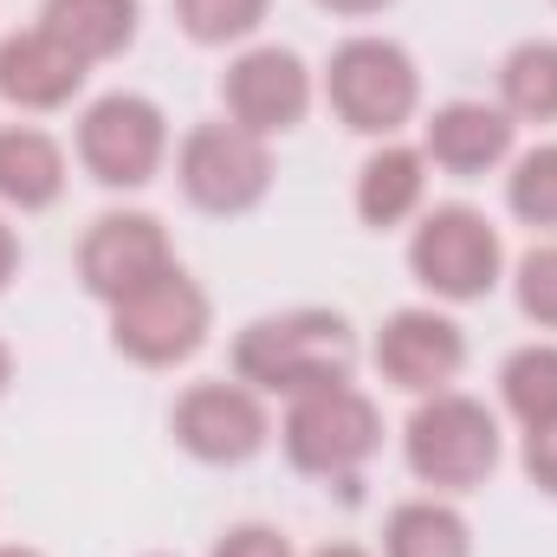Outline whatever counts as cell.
Wrapping results in <instances>:
<instances>
[{
    "mask_svg": "<svg viewBox=\"0 0 557 557\" xmlns=\"http://www.w3.org/2000/svg\"><path fill=\"white\" fill-rule=\"evenodd\" d=\"M357 370V331L331 305H292L267 311L234 337V376L260 396H305L324 383H350Z\"/></svg>",
    "mask_w": 557,
    "mask_h": 557,
    "instance_id": "cell-1",
    "label": "cell"
},
{
    "mask_svg": "<svg viewBox=\"0 0 557 557\" xmlns=\"http://www.w3.org/2000/svg\"><path fill=\"white\" fill-rule=\"evenodd\" d=\"M499 454H506V434L499 416L467 396V389H434L416 396V416L403 421V460L428 493H473L499 473Z\"/></svg>",
    "mask_w": 557,
    "mask_h": 557,
    "instance_id": "cell-2",
    "label": "cell"
},
{
    "mask_svg": "<svg viewBox=\"0 0 557 557\" xmlns=\"http://www.w3.org/2000/svg\"><path fill=\"white\" fill-rule=\"evenodd\" d=\"M324 98L337 111L344 131L357 137H396L421 104V72L409 59L403 39H383V33H350L331 65H324Z\"/></svg>",
    "mask_w": 557,
    "mask_h": 557,
    "instance_id": "cell-3",
    "label": "cell"
},
{
    "mask_svg": "<svg viewBox=\"0 0 557 557\" xmlns=\"http://www.w3.org/2000/svg\"><path fill=\"white\" fill-rule=\"evenodd\" d=\"M285 460L311 480H357L383 447V409L357 383H324L285 403Z\"/></svg>",
    "mask_w": 557,
    "mask_h": 557,
    "instance_id": "cell-4",
    "label": "cell"
},
{
    "mask_svg": "<svg viewBox=\"0 0 557 557\" xmlns=\"http://www.w3.org/2000/svg\"><path fill=\"white\" fill-rule=\"evenodd\" d=\"M409 273L441 305H473V298H486L499 285V273H506V240L467 201L421 208L416 234H409Z\"/></svg>",
    "mask_w": 557,
    "mask_h": 557,
    "instance_id": "cell-5",
    "label": "cell"
},
{
    "mask_svg": "<svg viewBox=\"0 0 557 557\" xmlns=\"http://www.w3.org/2000/svg\"><path fill=\"white\" fill-rule=\"evenodd\" d=\"M208 331H214V298L182 267H169L156 285H143V292L111 305V350L143 363V370L188 363L208 344Z\"/></svg>",
    "mask_w": 557,
    "mask_h": 557,
    "instance_id": "cell-6",
    "label": "cell"
},
{
    "mask_svg": "<svg viewBox=\"0 0 557 557\" xmlns=\"http://www.w3.org/2000/svg\"><path fill=\"white\" fill-rule=\"evenodd\" d=\"M175 182L201 214H253L273 188V143L240 131L234 117H208L175 149Z\"/></svg>",
    "mask_w": 557,
    "mask_h": 557,
    "instance_id": "cell-7",
    "label": "cell"
},
{
    "mask_svg": "<svg viewBox=\"0 0 557 557\" xmlns=\"http://www.w3.org/2000/svg\"><path fill=\"white\" fill-rule=\"evenodd\" d=\"M78 162L104 188H143L169 162V117L143 91H104L78 117Z\"/></svg>",
    "mask_w": 557,
    "mask_h": 557,
    "instance_id": "cell-8",
    "label": "cell"
},
{
    "mask_svg": "<svg viewBox=\"0 0 557 557\" xmlns=\"http://www.w3.org/2000/svg\"><path fill=\"white\" fill-rule=\"evenodd\" d=\"M169 434L201 467H240V460H253L273 441V416H267V396L260 389H247L240 376L234 383L214 376V383H188L175 396Z\"/></svg>",
    "mask_w": 557,
    "mask_h": 557,
    "instance_id": "cell-9",
    "label": "cell"
},
{
    "mask_svg": "<svg viewBox=\"0 0 557 557\" xmlns=\"http://www.w3.org/2000/svg\"><path fill=\"white\" fill-rule=\"evenodd\" d=\"M175 267V247H169V227L149 214V208H111L85 227L78 240V285L111 311L117 298H131L143 285Z\"/></svg>",
    "mask_w": 557,
    "mask_h": 557,
    "instance_id": "cell-10",
    "label": "cell"
},
{
    "mask_svg": "<svg viewBox=\"0 0 557 557\" xmlns=\"http://www.w3.org/2000/svg\"><path fill=\"white\" fill-rule=\"evenodd\" d=\"M311 98H318V85H311V65L292 52V46H247V52H234V65L221 72V104H227V117L240 124V131H253V137H285V131H298L305 117H311Z\"/></svg>",
    "mask_w": 557,
    "mask_h": 557,
    "instance_id": "cell-11",
    "label": "cell"
},
{
    "mask_svg": "<svg viewBox=\"0 0 557 557\" xmlns=\"http://www.w3.org/2000/svg\"><path fill=\"white\" fill-rule=\"evenodd\" d=\"M370 357H376V376L389 389L434 396V389H454V376L467 370V331L441 305H403L383 318Z\"/></svg>",
    "mask_w": 557,
    "mask_h": 557,
    "instance_id": "cell-12",
    "label": "cell"
},
{
    "mask_svg": "<svg viewBox=\"0 0 557 557\" xmlns=\"http://www.w3.org/2000/svg\"><path fill=\"white\" fill-rule=\"evenodd\" d=\"M512 143H519V124L499 104H486V98H447L421 124V156L434 169L460 175V182L493 175L499 162H512Z\"/></svg>",
    "mask_w": 557,
    "mask_h": 557,
    "instance_id": "cell-13",
    "label": "cell"
},
{
    "mask_svg": "<svg viewBox=\"0 0 557 557\" xmlns=\"http://www.w3.org/2000/svg\"><path fill=\"white\" fill-rule=\"evenodd\" d=\"M85 59L59 46L46 26H20L0 39V98L13 111H65L85 91Z\"/></svg>",
    "mask_w": 557,
    "mask_h": 557,
    "instance_id": "cell-14",
    "label": "cell"
},
{
    "mask_svg": "<svg viewBox=\"0 0 557 557\" xmlns=\"http://www.w3.org/2000/svg\"><path fill=\"white\" fill-rule=\"evenodd\" d=\"M428 208V156L421 143H376L357 169V221L363 227H403Z\"/></svg>",
    "mask_w": 557,
    "mask_h": 557,
    "instance_id": "cell-15",
    "label": "cell"
},
{
    "mask_svg": "<svg viewBox=\"0 0 557 557\" xmlns=\"http://www.w3.org/2000/svg\"><path fill=\"white\" fill-rule=\"evenodd\" d=\"M65 195V149L39 124H0V208L46 214Z\"/></svg>",
    "mask_w": 557,
    "mask_h": 557,
    "instance_id": "cell-16",
    "label": "cell"
},
{
    "mask_svg": "<svg viewBox=\"0 0 557 557\" xmlns=\"http://www.w3.org/2000/svg\"><path fill=\"white\" fill-rule=\"evenodd\" d=\"M39 26L72 46L85 65H104L137 46L143 0H39Z\"/></svg>",
    "mask_w": 557,
    "mask_h": 557,
    "instance_id": "cell-17",
    "label": "cell"
},
{
    "mask_svg": "<svg viewBox=\"0 0 557 557\" xmlns=\"http://www.w3.org/2000/svg\"><path fill=\"white\" fill-rule=\"evenodd\" d=\"M383 557H473V525H467V512L454 499L416 493V499L389 506Z\"/></svg>",
    "mask_w": 557,
    "mask_h": 557,
    "instance_id": "cell-18",
    "label": "cell"
},
{
    "mask_svg": "<svg viewBox=\"0 0 557 557\" xmlns=\"http://www.w3.org/2000/svg\"><path fill=\"white\" fill-rule=\"evenodd\" d=\"M499 111L512 124H557V39H519L499 59Z\"/></svg>",
    "mask_w": 557,
    "mask_h": 557,
    "instance_id": "cell-19",
    "label": "cell"
},
{
    "mask_svg": "<svg viewBox=\"0 0 557 557\" xmlns=\"http://www.w3.org/2000/svg\"><path fill=\"white\" fill-rule=\"evenodd\" d=\"M499 403L519 428L557 416V344L539 337V344H519L506 363H499Z\"/></svg>",
    "mask_w": 557,
    "mask_h": 557,
    "instance_id": "cell-20",
    "label": "cell"
},
{
    "mask_svg": "<svg viewBox=\"0 0 557 557\" xmlns=\"http://www.w3.org/2000/svg\"><path fill=\"white\" fill-rule=\"evenodd\" d=\"M273 0H175V20L195 46H240L267 26Z\"/></svg>",
    "mask_w": 557,
    "mask_h": 557,
    "instance_id": "cell-21",
    "label": "cell"
},
{
    "mask_svg": "<svg viewBox=\"0 0 557 557\" xmlns=\"http://www.w3.org/2000/svg\"><path fill=\"white\" fill-rule=\"evenodd\" d=\"M506 208H512L525 227H557V143H539V149L512 156Z\"/></svg>",
    "mask_w": 557,
    "mask_h": 557,
    "instance_id": "cell-22",
    "label": "cell"
},
{
    "mask_svg": "<svg viewBox=\"0 0 557 557\" xmlns=\"http://www.w3.org/2000/svg\"><path fill=\"white\" fill-rule=\"evenodd\" d=\"M512 298H519V311H525L539 331H557V240H539V247L512 267Z\"/></svg>",
    "mask_w": 557,
    "mask_h": 557,
    "instance_id": "cell-23",
    "label": "cell"
},
{
    "mask_svg": "<svg viewBox=\"0 0 557 557\" xmlns=\"http://www.w3.org/2000/svg\"><path fill=\"white\" fill-rule=\"evenodd\" d=\"M519 467H525V480H532L545 499H557V416H552V421H532V428H525Z\"/></svg>",
    "mask_w": 557,
    "mask_h": 557,
    "instance_id": "cell-24",
    "label": "cell"
},
{
    "mask_svg": "<svg viewBox=\"0 0 557 557\" xmlns=\"http://www.w3.org/2000/svg\"><path fill=\"white\" fill-rule=\"evenodd\" d=\"M208 557H292V539L278 525H234V532L214 539Z\"/></svg>",
    "mask_w": 557,
    "mask_h": 557,
    "instance_id": "cell-25",
    "label": "cell"
},
{
    "mask_svg": "<svg viewBox=\"0 0 557 557\" xmlns=\"http://www.w3.org/2000/svg\"><path fill=\"white\" fill-rule=\"evenodd\" d=\"M13 273H20V234H13V221L0 214V292L13 285Z\"/></svg>",
    "mask_w": 557,
    "mask_h": 557,
    "instance_id": "cell-26",
    "label": "cell"
},
{
    "mask_svg": "<svg viewBox=\"0 0 557 557\" xmlns=\"http://www.w3.org/2000/svg\"><path fill=\"white\" fill-rule=\"evenodd\" d=\"M324 13H337V20H370V13H383V7H396V0H318Z\"/></svg>",
    "mask_w": 557,
    "mask_h": 557,
    "instance_id": "cell-27",
    "label": "cell"
},
{
    "mask_svg": "<svg viewBox=\"0 0 557 557\" xmlns=\"http://www.w3.org/2000/svg\"><path fill=\"white\" fill-rule=\"evenodd\" d=\"M13 389V350H7V337H0V396Z\"/></svg>",
    "mask_w": 557,
    "mask_h": 557,
    "instance_id": "cell-28",
    "label": "cell"
},
{
    "mask_svg": "<svg viewBox=\"0 0 557 557\" xmlns=\"http://www.w3.org/2000/svg\"><path fill=\"white\" fill-rule=\"evenodd\" d=\"M311 557H370L363 545H324V552H311Z\"/></svg>",
    "mask_w": 557,
    "mask_h": 557,
    "instance_id": "cell-29",
    "label": "cell"
},
{
    "mask_svg": "<svg viewBox=\"0 0 557 557\" xmlns=\"http://www.w3.org/2000/svg\"><path fill=\"white\" fill-rule=\"evenodd\" d=\"M0 557H46V552H33V545H0Z\"/></svg>",
    "mask_w": 557,
    "mask_h": 557,
    "instance_id": "cell-30",
    "label": "cell"
},
{
    "mask_svg": "<svg viewBox=\"0 0 557 557\" xmlns=\"http://www.w3.org/2000/svg\"><path fill=\"white\" fill-rule=\"evenodd\" d=\"M149 557H169V552H149Z\"/></svg>",
    "mask_w": 557,
    "mask_h": 557,
    "instance_id": "cell-31",
    "label": "cell"
}]
</instances>
